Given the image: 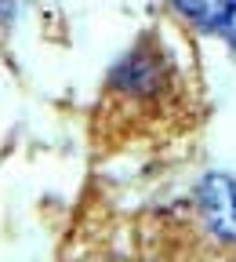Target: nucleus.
Here are the masks:
<instances>
[{
  "mask_svg": "<svg viewBox=\"0 0 236 262\" xmlns=\"http://www.w3.org/2000/svg\"><path fill=\"white\" fill-rule=\"evenodd\" d=\"M196 196L207 226L222 241H236V182L229 175H207Z\"/></svg>",
  "mask_w": 236,
  "mask_h": 262,
  "instance_id": "f257e3e1",
  "label": "nucleus"
},
{
  "mask_svg": "<svg viewBox=\"0 0 236 262\" xmlns=\"http://www.w3.org/2000/svg\"><path fill=\"white\" fill-rule=\"evenodd\" d=\"M236 0H175V8L200 29H218L225 26L229 11H232Z\"/></svg>",
  "mask_w": 236,
  "mask_h": 262,
  "instance_id": "f03ea898",
  "label": "nucleus"
},
{
  "mask_svg": "<svg viewBox=\"0 0 236 262\" xmlns=\"http://www.w3.org/2000/svg\"><path fill=\"white\" fill-rule=\"evenodd\" d=\"M222 29H225V37H229V44L236 48V4H232V11H229V18H225V26H222Z\"/></svg>",
  "mask_w": 236,
  "mask_h": 262,
  "instance_id": "7ed1b4c3",
  "label": "nucleus"
}]
</instances>
